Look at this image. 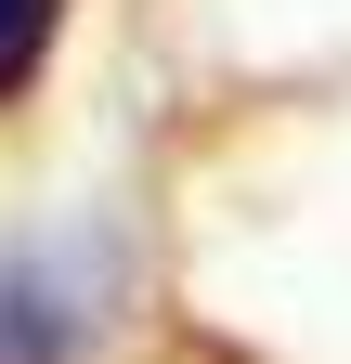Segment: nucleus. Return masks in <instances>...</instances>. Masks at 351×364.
I'll return each mask as SVG.
<instances>
[{
  "mask_svg": "<svg viewBox=\"0 0 351 364\" xmlns=\"http://www.w3.org/2000/svg\"><path fill=\"white\" fill-rule=\"evenodd\" d=\"M78 273H53V260H26L14 287H0V364H78Z\"/></svg>",
  "mask_w": 351,
  "mask_h": 364,
  "instance_id": "nucleus-1",
  "label": "nucleus"
},
{
  "mask_svg": "<svg viewBox=\"0 0 351 364\" xmlns=\"http://www.w3.org/2000/svg\"><path fill=\"white\" fill-rule=\"evenodd\" d=\"M65 39V0H0V105H26V78L53 65Z\"/></svg>",
  "mask_w": 351,
  "mask_h": 364,
  "instance_id": "nucleus-2",
  "label": "nucleus"
}]
</instances>
